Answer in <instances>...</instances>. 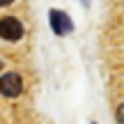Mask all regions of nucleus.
Returning <instances> with one entry per match:
<instances>
[{"label":"nucleus","mask_w":124,"mask_h":124,"mask_svg":"<svg viewBox=\"0 0 124 124\" xmlns=\"http://www.w3.org/2000/svg\"><path fill=\"white\" fill-rule=\"evenodd\" d=\"M23 23L16 16H2L0 18V37L5 41H18L23 37Z\"/></svg>","instance_id":"1"},{"label":"nucleus","mask_w":124,"mask_h":124,"mask_svg":"<svg viewBox=\"0 0 124 124\" xmlns=\"http://www.w3.org/2000/svg\"><path fill=\"white\" fill-rule=\"evenodd\" d=\"M23 92V80L16 71H7V74L0 76V94L2 97H18Z\"/></svg>","instance_id":"2"},{"label":"nucleus","mask_w":124,"mask_h":124,"mask_svg":"<svg viewBox=\"0 0 124 124\" xmlns=\"http://www.w3.org/2000/svg\"><path fill=\"white\" fill-rule=\"evenodd\" d=\"M51 28H53L55 35H67V32H71V21L67 18V14L58 12V9H53L51 12Z\"/></svg>","instance_id":"3"},{"label":"nucleus","mask_w":124,"mask_h":124,"mask_svg":"<svg viewBox=\"0 0 124 124\" xmlns=\"http://www.w3.org/2000/svg\"><path fill=\"white\" fill-rule=\"evenodd\" d=\"M117 120L124 122V103H122V106H117Z\"/></svg>","instance_id":"4"},{"label":"nucleus","mask_w":124,"mask_h":124,"mask_svg":"<svg viewBox=\"0 0 124 124\" xmlns=\"http://www.w3.org/2000/svg\"><path fill=\"white\" fill-rule=\"evenodd\" d=\"M14 0H0V7H7V5H12Z\"/></svg>","instance_id":"5"}]
</instances>
